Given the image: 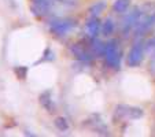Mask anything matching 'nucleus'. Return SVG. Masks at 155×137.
Returning a JSON list of instances; mask_svg holds the SVG:
<instances>
[{
	"label": "nucleus",
	"instance_id": "obj_1",
	"mask_svg": "<svg viewBox=\"0 0 155 137\" xmlns=\"http://www.w3.org/2000/svg\"><path fill=\"white\" fill-rule=\"evenodd\" d=\"M76 22L73 19H52L50 22V30L56 36L68 34L71 29H74Z\"/></svg>",
	"mask_w": 155,
	"mask_h": 137
},
{
	"label": "nucleus",
	"instance_id": "obj_2",
	"mask_svg": "<svg viewBox=\"0 0 155 137\" xmlns=\"http://www.w3.org/2000/svg\"><path fill=\"white\" fill-rule=\"evenodd\" d=\"M104 60L106 63L110 67H115L118 66V59H120V55H118L117 51V45H115L114 41H110V43L104 44Z\"/></svg>",
	"mask_w": 155,
	"mask_h": 137
},
{
	"label": "nucleus",
	"instance_id": "obj_3",
	"mask_svg": "<svg viewBox=\"0 0 155 137\" xmlns=\"http://www.w3.org/2000/svg\"><path fill=\"white\" fill-rule=\"evenodd\" d=\"M70 51L74 55V58L78 59L82 63H89L92 60V55H89V52L85 48H82L81 45H78V44H73L70 47Z\"/></svg>",
	"mask_w": 155,
	"mask_h": 137
},
{
	"label": "nucleus",
	"instance_id": "obj_4",
	"mask_svg": "<svg viewBox=\"0 0 155 137\" xmlns=\"http://www.w3.org/2000/svg\"><path fill=\"white\" fill-rule=\"evenodd\" d=\"M38 102H40L41 107H43L45 111H48V113H55L56 104L54 103L52 97H51V92H50V90L43 92V93L40 95V97H38Z\"/></svg>",
	"mask_w": 155,
	"mask_h": 137
},
{
	"label": "nucleus",
	"instance_id": "obj_5",
	"mask_svg": "<svg viewBox=\"0 0 155 137\" xmlns=\"http://www.w3.org/2000/svg\"><path fill=\"white\" fill-rule=\"evenodd\" d=\"M141 55H143V51H141V45H135V47L130 50L128 56V63L130 66H136L139 62L141 60Z\"/></svg>",
	"mask_w": 155,
	"mask_h": 137
},
{
	"label": "nucleus",
	"instance_id": "obj_6",
	"mask_svg": "<svg viewBox=\"0 0 155 137\" xmlns=\"http://www.w3.org/2000/svg\"><path fill=\"white\" fill-rule=\"evenodd\" d=\"M100 29V22L99 19H97V17H94L92 15L89 19H88L87 22V32L89 36H92V37H95V36L97 34V32H99Z\"/></svg>",
	"mask_w": 155,
	"mask_h": 137
},
{
	"label": "nucleus",
	"instance_id": "obj_7",
	"mask_svg": "<svg viewBox=\"0 0 155 137\" xmlns=\"http://www.w3.org/2000/svg\"><path fill=\"white\" fill-rule=\"evenodd\" d=\"M55 126L59 132H68L69 130V122L66 121V118L61 117V118H56L55 121Z\"/></svg>",
	"mask_w": 155,
	"mask_h": 137
},
{
	"label": "nucleus",
	"instance_id": "obj_8",
	"mask_svg": "<svg viewBox=\"0 0 155 137\" xmlns=\"http://www.w3.org/2000/svg\"><path fill=\"white\" fill-rule=\"evenodd\" d=\"M129 6V0H117L114 3V10L117 12H124Z\"/></svg>",
	"mask_w": 155,
	"mask_h": 137
},
{
	"label": "nucleus",
	"instance_id": "obj_9",
	"mask_svg": "<svg viewBox=\"0 0 155 137\" xmlns=\"http://www.w3.org/2000/svg\"><path fill=\"white\" fill-rule=\"evenodd\" d=\"M104 7H106V4L103 3V2L94 4V6L91 7V15H94V17H97V15H99L100 12L103 11V8H104Z\"/></svg>",
	"mask_w": 155,
	"mask_h": 137
},
{
	"label": "nucleus",
	"instance_id": "obj_10",
	"mask_svg": "<svg viewBox=\"0 0 155 137\" xmlns=\"http://www.w3.org/2000/svg\"><path fill=\"white\" fill-rule=\"evenodd\" d=\"M113 29H114V25H113L111 19H107L104 24H103V28H102L103 34H110V33L113 32Z\"/></svg>",
	"mask_w": 155,
	"mask_h": 137
},
{
	"label": "nucleus",
	"instance_id": "obj_11",
	"mask_svg": "<svg viewBox=\"0 0 155 137\" xmlns=\"http://www.w3.org/2000/svg\"><path fill=\"white\" fill-rule=\"evenodd\" d=\"M14 70H15V74H17L19 78H25V77H26V73H28V69H26V67H24V66H17Z\"/></svg>",
	"mask_w": 155,
	"mask_h": 137
},
{
	"label": "nucleus",
	"instance_id": "obj_12",
	"mask_svg": "<svg viewBox=\"0 0 155 137\" xmlns=\"http://www.w3.org/2000/svg\"><path fill=\"white\" fill-rule=\"evenodd\" d=\"M51 52V50L50 48H47L45 50V52H44V56H43V59H41V62H45V60H50V59H52V56H48V54Z\"/></svg>",
	"mask_w": 155,
	"mask_h": 137
},
{
	"label": "nucleus",
	"instance_id": "obj_13",
	"mask_svg": "<svg viewBox=\"0 0 155 137\" xmlns=\"http://www.w3.org/2000/svg\"><path fill=\"white\" fill-rule=\"evenodd\" d=\"M55 2H58V0H55Z\"/></svg>",
	"mask_w": 155,
	"mask_h": 137
}]
</instances>
